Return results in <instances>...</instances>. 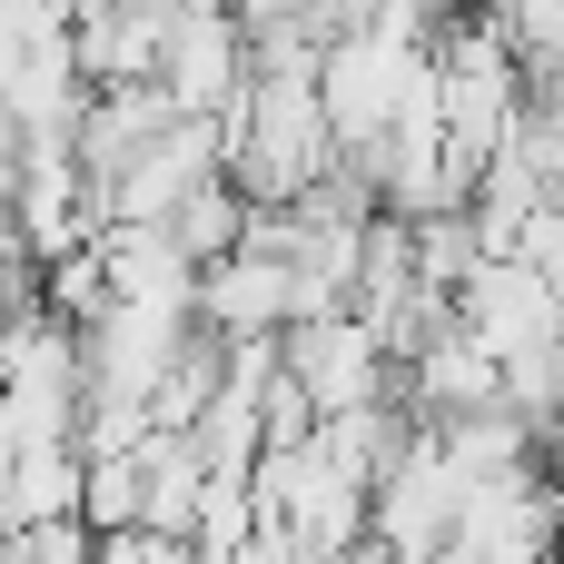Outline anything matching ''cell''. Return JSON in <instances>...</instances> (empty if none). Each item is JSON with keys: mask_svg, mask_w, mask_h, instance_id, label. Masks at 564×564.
Returning a JSON list of instances; mask_svg holds the SVG:
<instances>
[{"mask_svg": "<svg viewBox=\"0 0 564 564\" xmlns=\"http://www.w3.org/2000/svg\"><path fill=\"white\" fill-rule=\"evenodd\" d=\"M456 516H466V476H456V456H446L436 436H416V446L367 486V545L387 564H436L446 535H456Z\"/></svg>", "mask_w": 564, "mask_h": 564, "instance_id": "cell-1", "label": "cell"}, {"mask_svg": "<svg viewBox=\"0 0 564 564\" xmlns=\"http://www.w3.org/2000/svg\"><path fill=\"white\" fill-rule=\"evenodd\" d=\"M288 377H297V397H307L317 416H357V406L397 397V357H387V337H377L357 307L297 317V327H288Z\"/></svg>", "mask_w": 564, "mask_h": 564, "instance_id": "cell-2", "label": "cell"}, {"mask_svg": "<svg viewBox=\"0 0 564 564\" xmlns=\"http://www.w3.org/2000/svg\"><path fill=\"white\" fill-rule=\"evenodd\" d=\"M198 327H218V337H288V327H297L288 258L228 248L218 268H198Z\"/></svg>", "mask_w": 564, "mask_h": 564, "instance_id": "cell-3", "label": "cell"}, {"mask_svg": "<svg viewBox=\"0 0 564 564\" xmlns=\"http://www.w3.org/2000/svg\"><path fill=\"white\" fill-rule=\"evenodd\" d=\"M79 446L69 436H40V446H10V466H0V535H30V525H50V516H79Z\"/></svg>", "mask_w": 564, "mask_h": 564, "instance_id": "cell-4", "label": "cell"}, {"mask_svg": "<svg viewBox=\"0 0 564 564\" xmlns=\"http://www.w3.org/2000/svg\"><path fill=\"white\" fill-rule=\"evenodd\" d=\"M248 208H258V198H248V188H238V178L218 169V178H198V188H188V198H178V208H169L159 228L178 238V258H188V268H218V258H228V248L248 238Z\"/></svg>", "mask_w": 564, "mask_h": 564, "instance_id": "cell-5", "label": "cell"}]
</instances>
